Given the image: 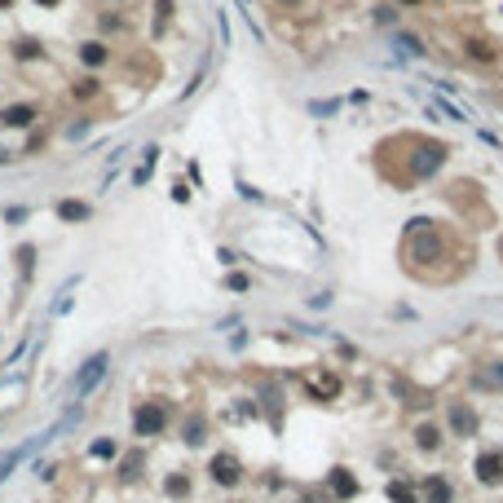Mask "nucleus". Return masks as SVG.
I'll list each match as a JSON object with an SVG mask.
<instances>
[{
  "mask_svg": "<svg viewBox=\"0 0 503 503\" xmlns=\"http://www.w3.org/2000/svg\"><path fill=\"white\" fill-rule=\"evenodd\" d=\"M106 371H111V353H93V358H84V367L76 371V380H71V402L76 406H84V398H89L93 389L106 380Z\"/></svg>",
  "mask_w": 503,
  "mask_h": 503,
  "instance_id": "f257e3e1",
  "label": "nucleus"
},
{
  "mask_svg": "<svg viewBox=\"0 0 503 503\" xmlns=\"http://www.w3.org/2000/svg\"><path fill=\"white\" fill-rule=\"evenodd\" d=\"M164 428H168V411H164V402H137V406H133V437L150 441V437H159Z\"/></svg>",
  "mask_w": 503,
  "mask_h": 503,
  "instance_id": "f03ea898",
  "label": "nucleus"
},
{
  "mask_svg": "<svg viewBox=\"0 0 503 503\" xmlns=\"http://www.w3.org/2000/svg\"><path fill=\"white\" fill-rule=\"evenodd\" d=\"M208 473H212V482H217V486H238V482H243V464H238L234 455H212Z\"/></svg>",
  "mask_w": 503,
  "mask_h": 503,
  "instance_id": "7ed1b4c3",
  "label": "nucleus"
},
{
  "mask_svg": "<svg viewBox=\"0 0 503 503\" xmlns=\"http://www.w3.org/2000/svg\"><path fill=\"white\" fill-rule=\"evenodd\" d=\"M477 477L482 482H503V455H482L477 459Z\"/></svg>",
  "mask_w": 503,
  "mask_h": 503,
  "instance_id": "20e7f679",
  "label": "nucleus"
},
{
  "mask_svg": "<svg viewBox=\"0 0 503 503\" xmlns=\"http://www.w3.org/2000/svg\"><path fill=\"white\" fill-rule=\"evenodd\" d=\"M22 459H27V446H14V450H0V486H5L9 477H14V468H18Z\"/></svg>",
  "mask_w": 503,
  "mask_h": 503,
  "instance_id": "39448f33",
  "label": "nucleus"
},
{
  "mask_svg": "<svg viewBox=\"0 0 503 503\" xmlns=\"http://www.w3.org/2000/svg\"><path fill=\"white\" fill-rule=\"evenodd\" d=\"M58 217L71 221V225H76V221H89V203H80V199H62V203H58Z\"/></svg>",
  "mask_w": 503,
  "mask_h": 503,
  "instance_id": "423d86ee",
  "label": "nucleus"
},
{
  "mask_svg": "<svg viewBox=\"0 0 503 503\" xmlns=\"http://www.w3.org/2000/svg\"><path fill=\"white\" fill-rule=\"evenodd\" d=\"M31 119H35V106H9V111H5V124L9 128H31Z\"/></svg>",
  "mask_w": 503,
  "mask_h": 503,
  "instance_id": "0eeeda50",
  "label": "nucleus"
},
{
  "mask_svg": "<svg viewBox=\"0 0 503 503\" xmlns=\"http://www.w3.org/2000/svg\"><path fill=\"white\" fill-rule=\"evenodd\" d=\"M89 459H119V441L115 437H102V441H93V446H89Z\"/></svg>",
  "mask_w": 503,
  "mask_h": 503,
  "instance_id": "6e6552de",
  "label": "nucleus"
},
{
  "mask_svg": "<svg viewBox=\"0 0 503 503\" xmlns=\"http://www.w3.org/2000/svg\"><path fill=\"white\" fill-rule=\"evenodd\" d=\"M164 495H168V499H190V477H186V473H173V477L164 482Z\"/></svg>",
  "mask_w": 503,
  "mask_h": 503,
  "instance_id": "1a4fd4ad",
  "label": "nucleus"
},
{
  "mask_svg": "<svg viewBox=\"0 0 503 503\" xmlns=\"http://www.w3.org/2000/svg\"><path fill=\"white\" fill-rule=\"evenodd\" d=\"M450 424H455V428H459V433H464V437H473V428H477V419H473V411H468V406H455V411H450Z\"/></svg>",
  "mask_w": 503,
  "mask_h": 503,
  "instance_id": "9d476101",
  "label": "nucleus"
},
{
  "mask_svg": "<svg viewBox=\"0 0 503 503\" xmlns=\"http://www.w3.org/2000/svg\"><path fill=\"white\" fill-rule=\"evenodd\" d=\"M141 464H146V459H141V450H133L128 459H119V477H124V482H137V477H141Z\"/></svg>",
  "mask_w": 503,
  "mask_h": 503,
  "instance_id": "9b49d317",
  "label": "nucleus"
},
{
  "mask_svg": "<svg viewBox=\"0 0 503 503\" xmlns=\"http://www.w3.org/2000/svg\"><path fill=\"white\" fill-rule=\"evenodd\" d=\"M80 58H84L89 67H102V62H106V49H102L98 40H93V44H84V49H80Z\"/></svg>",
  "mask_w": 503,
  "mask_h": 503,
  "instance_id": "f8f14e48",
  "label": "nucleus"
},
{
  "mask_svg": "<svg viewBox=\"0 0 503 503\" xmlns=\"http://www.w3.org/2000/svg\"><path fill=\"white\" fill-rule=\"evenodd\" d=\"M186 441H190V446H199V441H203V419L199 415L186 419Z\"/></svg>",
  "mask_w": 503,
  "mask_h": 503,
  "instance_id": "ddd939ff",
  "label": "nucleus"
},
{
  "mask_svg": "<svg viewBox=\"0 0 503 503\" xmlns=\"http://www.w3.org/2000/svg\"><path fill=\"white\" fill-rule=\"evenodd\" d=\"M482 385H495V389H503V367H486V371H482Z\"/></svg>",
  "mask_w": 503,
  "mask_h": 503,
  "instance_id": "4468645a",
  "label": "nucleus"
},
{
  "mask_svg": "<svg viewBox=\"0 0 503 503\" xmlns=\"http://www.w3.org/2000/svg\"><path fill=\"white\" fill-rule=\"evenodd\" d=\"M419 446L433 450V446H437V428H419Z\"/></svg>",
  "mask_w": 503,
  "mask_h": 503,
  "instance_id": "2eb2a0df",
  "label": "nucleus"
},
{
  "mask_svg": "<svg viewBox=\"0 0 503 503\" xmlns=\"http://www.w3.org/2000/svg\"><path fill=\"white\" fill-rule=\"evenodd\" d=\"M428 495H433L437 503H446V499H450V490H446V482H433V486H428Z\"/></svg>",
  "mask_w": 503,
  "mask_h": 503,
  "instance_id": "dca6fc26",
  "label": "nucleus"
},
{
  "mask_svg": "<svg viewBox=\"0 0 503 503\" xmlns=\"http://www.w3.org/2000/svg\"><path fill=\"white\" fill-rule=\"evenodd\" d=\"M335 490H340V495H353V477H344V473H335Z\"/></svg>",
  "mask_w": 503,
  "mask_h": 503,
  "instance_id": "f3484780",
  "label": "nucleus"
},
{
  "mask_svg": "<svg viewBox=\"0 0 503 503\" xmlns=\"http://www.w3.org/2000/svg\"><path fill=\"white\" fill-rule=\"evenodd\" d=\"M5 221H9V225H18V221H27V208H9V212H5Z\"/></svg>",
  "mask_w": 503,
  "mask_h": 503,
  "instance_id": "a211bd4d",
  "label": "nucleus"
},
{
  "mask_svg": "<svg viewBox=\"0 0 503 503\" xmlns=\"http://www.w3.org/2000/svg\"><path fill=\"white\" fill-rule=\"evenodd\" d=\"M389 495H393V499H398V503H411V490H406V486H393V490H389Z\"/></svg>",
  "mask_w": 503,
  "mask_h": 503,
  "instance_id": "6ab92c4d",
  "label": "nucleus"
},
{
  "mask_svg": "<svg viewBox=\"0 0 503 503\" xmlns=\"http://www.w3.org/2000/svg\"><path fill=\"white\" fill-rule=\"evenodd\" d=\"M5 5H9V0H0V9H5Z\"/></svg>",
  "mask_w": 503,
  "mask_h": 503,
  "instance_id": "aec40b11",
  "label": "nucleus"
},
{
  "mask_svg": "<svg viewBox=\"0 0 503 503\" xmlns=\"http://www.w3.org/2000/svg\"><path fill=\"white\" fill-rule=\"evenodd\" d=\"M40 5H53V0H40Z\"/></svg>",
  "mask_w": 503,
  "mask_h": 503,
  "instance_id": "412c9836",
  "label": "nucleus"
}]
</instances>
